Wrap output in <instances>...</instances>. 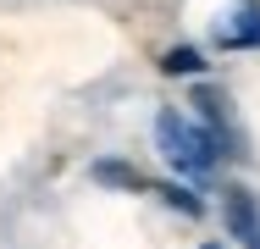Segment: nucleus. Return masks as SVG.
I'll return each mask as SVG.
<instances>
[{"instance_id": "obj_1", "label": "nucleus", "mask_w": 260, "mask_h": 249, "mask_svg": "<svg viewBox=\"0 0 260 249\" xmlns=\"http://www.w3.org/2000/svg\"><path fill=\"white\" fill-rule=\"evenodd\" d=\"M155 149H160V161H166L177 177H210L216 161H221L210 128H200V122L183 116V111H160L155 116Z\"/></svg>"}, {"instance_id": "obj_2", "label": "nucleus", "mask_w": 260, "mask_h": 249, "mask_svg": "<svg viewBox=\"0 0 260 249\" xmlns=\"http://www.w3.org/2000/svg\"><path fill=\"white\" fill-rule=\"evenodd\" d=\"M221 222H227V233H233L244 249H260V199L249 194L244 183L221 189Z\"/></svg>"}, {"instance_id": "obj_3", "label": "nucleus", "mask_w": 260, "mask_h": 249, "mask_svg": "<svg viewBox=\"0 0 260 249\" xmlns=\"http://www.w3.org/2000/svg\"><path fill=\"white\" fill-rule=\"evenodd\" d=\"M216 45L221 50H260V0H238L216 22Z\"/></svg>"}, {"instance_id": "obj_4", "label": "nucleus", "mask_w": 260, "mask_h": 249, "mask_svg": "<svg viewBox=\"0 0 260 249\" xmlns=\"http://www.w3.org/2000/svg\"><path fill=\"white\" fill-rule=\"evenodd\" d=\"M194 105L205 111V128H210V139H216V149H221V133H233V111H227V95H221V89H200V95H194Z\"/></svg>"}, {"instance_id": "obj_5", "label": "nucleus", "mask_w": 260, "mask_h": 249, "mask_svg": "<svg viewBox=\"0 0 260 249\" xmlns=\"http://www.w3.org/2000/svg\"><path fill=\"white\" fill-rule=\"evenodd\" d=\"M89 177H94V183H111V189H150L144 172H139V166H122V161H94Z\"/></svg>"}, {"instance_id": "obj_6", "label": "nucleus", "mask_w": 260, "mask_h": 249, "mask_svg": "<svg viewBox=\"0 0 260 249\" xmlns=\"http://www.w3.org/2000/svg\"><path fill=\"white\" fill-rule=\"evenodd\" d=\"M160 67H166L172 78H177V72H183V78H200V72H205V55H200L194 45H172L166 55H160Z\"/></svg>"}, {"instance_id": "obj_7", "label": "nucleus", "mask_w": 260, "mask_h": 249, "mask_svg": "<svg viewBox=\"0 0 260 249\" xmlns=\"http://www.w3.org/2000/svg\"><path fill=\"white\" fill-rule=\"evenodd\" d=\"M150 194H160L172 210H183V216H200V210H205V199L194 194V189H183V183H150Z\"/></svg>"}, {"instance_id": "obj_8", "label": "nucleus", "mask_w": 260, "mask_h": 249, "mask_svg": "<svg viewBox=\"0 0 260 249\" xmlns=\"http://www.w3.org/2000/svg\"><path fill=\"white\" fill-rule=\"evenodd\" d=\"M205 249H221V244H205Z\"/></svg>"}]
</instances>
